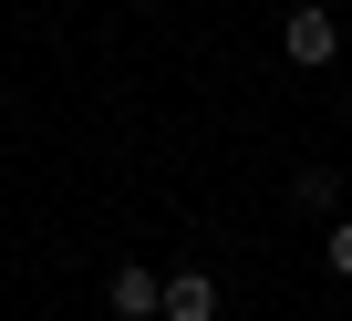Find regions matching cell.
<instances>
[{
	"instance_id": "5",
	"label": "cell",
	"mask_w": 352,
	"mask_h": 321,
	"mask_svg": "<svg viewBox=\"0 0 352 321\" xmlns=\"http://www.w3.org/2000/svg\"><path fill=\"white\" fill-rule=\"evenodd\" d=\"M321 269H331V280H352V218H331V228H321Z\"/></svg>"
},
{
	"instance_id": "2",
	"label": "cell",
	"mask_w": 352,
	"mask_h": 321,
	"mask_svg": "<svg viewBox=\"0 0 352 321\" xmlns=\"http://www.w3.org/2000/svg\"><path fill=\"white\" fill-rule=\"evenodd\" d=\"M155 300H166V269H145V259H124V269L104 280V311H114V321H155Z\"/></svg>"
},
{
	"instance_id": "1",
	"label": "cell",
	"mask_w": 352,
	"mask_h": 321,
	"mask_svg": "<svg viewBox=\"0 0 352 321\" xmlns=\"http://www.w3.org/2000/svg\"><path fill=\"white\" fill-rule=\"evenodd\" d=\"M280 63H300V73L342 63V11H331V0H300V11L280 21Z\"/></svg>"
},
{
	"instance_id": "3",
	"label": "cell",
	"mask_w": 352,
	"mask_h": 321,
	"mask_svg": "<svg viewBox=\"0 0 352 321\" xmlns=\"http://www.w3.org/2000/svg\"><path fill=\"white\" fill-rule=\"evenodd\" d=\"M155 321H218V269H166Z\"/></svg>"
},
{
	"instance_id": "4",
	"label": "cell",
	"mask_w": 352,
	"mask_h": 321,
	"mask_svg": "<svg viewBox=\"0 0 352 321\" xmlns=\"http://www.w3.org/2000/svg\"><path fill=\"white\" fill-rule=\"evenodd\" d=\"M290 197H300L311 218H342V177H331V166H300V177H290Z\"/></svg>"
},
{
	"instance_id": "6",
	"label": "cell",
	"mask_w": 352,
	"mask_h": 321,
	"mask_svg": "<svg viewBox=\"0 0 352 321\" xmlns=\"http://www.w3.org/2000/svg\"><path fill=\"white\" fill-rule=\"evenodd\" d=\"M0 166H11V124H0Z\"/></svg>"
}]
</instances>
